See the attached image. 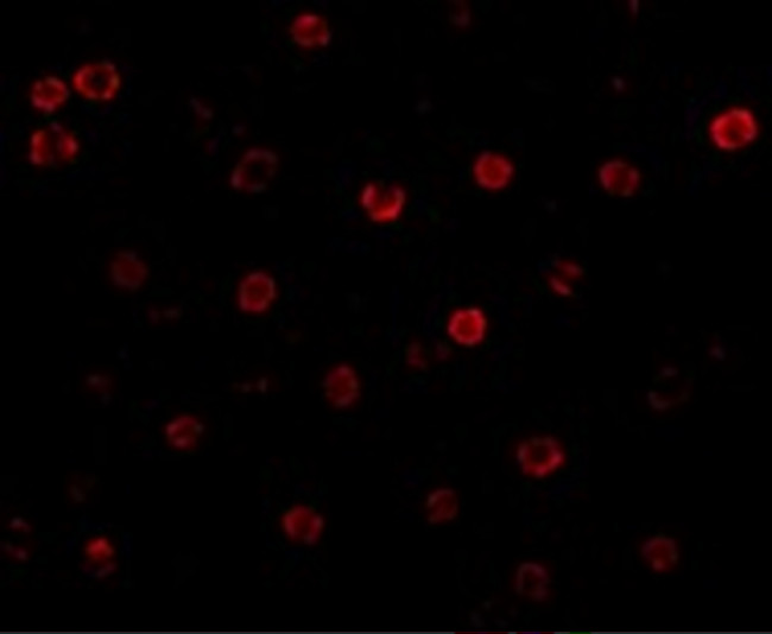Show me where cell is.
Wrapping results in <instances>:
<instances>
[{"label": "cell", "instance_id": "6da1fadb", "mask_svg": "<svg viewBox=\"0 0 772 634\" xmlns=\"http://www.w3.org/2000/svg\"><path fill=\"white\" fill-rule=\"evenodd\" d=\"M80 151L77 137L65 126L49 124L30 138L29 160L39 168H59L75 160Z\"/></svg>", "mask_w": 772, "mask_h": 634}, {"label": "cell", "instance_id": "7a4b0ae2", "mask_svg": "<svg viewBox=\"0 0 772 634\" xmlns=\"http://www.w3.org/2000/svg\"><path fill=\"white\" fill-rule=\"evenodd\" d=\"M516 461L524 477L543 480L566 466L567 454L555 437L534 436L517 447Z\"/></svg>", "mask_w": 772, "mask_h": 634}, {"label": "cell", "instance_id": "3957f363", "mask_svg": "<svg viewBox=\"0 0 772 634\" xmlns=\"http://www.w3.org/2000/svg\"><path fill=\"white\" fill-rule=\"evenodd\" d=\"M75 92L93 103H107L117 97L122 87V76L115 63L109 60L87 63L72 75Z\"/></svg>", "mask_w": 772, "mask_h": 634}, {"label": "cell", "instance_id": "277c9868", "mask_svg": "<svg viewBox=\"0 0 772 634\" xmlns=\"http://www.w3.org/2000/svg\"><path fill=\"white\" fill-rule=\"evenodd\" d=\"M278 168L274 151L252 148L245 152L231 174L232 188L249 194H259L268 188Z\"/></svg>", "mask_w": 772, "mask_h": 634}, {"label": "cell", "instance_id": "5b68a950", "mask_svg": "<svg viewBox=\"0 0 772 634\" xmlns=\"http://www.w3.org/2000/svg\"><path fill=\"white\" fill-rule=\"evenodd\" d=\"M710 135L719 149L736 151L755 141L758 124L750 110L734 107L713 120Z\"/></svg>", "mask_w": 772, "mask_h": 634}, {"label": "cell", "instance_id": "8992f818", "mask_svg": "<svg viewBox=\"0 0 772 634\" xmlns=\"http://www.w3.org/2000/svg\"><path fill=\"white\" fill-rule=\"evenodd\" d=\"M362 206L372 221L378 224L391 223L400 218L406 206V190L397 185L369 183L363 189Z\"/></svg>", "mask_w": 772, "mask_h": 634}, {"label": "cell", "instance_id": "52a82bcc", "mask_svg": "<svg viewBox=\"0 0 772 634\" xmlns=\"http://www.w3.org/2000/svg\"><path fill=\"white\" fill-rule=\"evenodd\" d=\"M282 529L290 542L312 547L324 534L325 519L310 507L297 505L284 513Z\"/></svg>", "mask_w": 772, "mask_h": 634}, {"label": "cell", "instance_id": "ba28073f", "mask_svg": "<svg viewBox=\"0 0 772 634\" xmlns=\"http://www.w3.org/2000/svg\"><path fill=\"white\" fill-rule=\"evenodd\" d=\"M277 296L276 282L267 272H251L239 284L238 307L242 312L262 314L267 312Z\"/></svg>", "mask_w": 772, "mask_h": 634}, {"label": "cell", "instance_id": "9c48e42d", "mask_svg": "<svg viewBox=\"0 0 772 634\" xmlns=\"http://www.w3.org/2000/svg\"><path fill=\"white\" fill-rule=\"evenodd\" d=\"M327 402L335 409H348L356 403L362 391V385L356 371L347 364L335 366L322 380Z\"/></svg>", "mask_w": 772, "mask_h": 634}, {"label": "cell", "instance_id": "30bf717a", "mask_svg": "<svg viewBox=\"0 0 772 634\" xmlns=\"http://www.w3.org/2000/svg\"><path fill=\"white\" fill-rule=\"evenodd\" d=\"M110 276L115 287L134 293L147 282L149 269L136 251L122 250L113 258Z\"/></svg>", "mask_w": 772, "mask_h": 634}, {"label": "cell", "instance_id": "8fae6325", "mask_svg": "<svg viewBox=\"0 0 772 634\" xmlns=\"http://www.w3.org/2000/svg\"><path fill=\"white\" fill-rule=\"evenodd\" d=\"M487 320L483 310L476 307L459 309L448 321L447 332L459 345L473 347L485 338Z\"/></svg>", "mask_w": 772, "mask_h": 634}, {"label": "cell", "instance_id": "7c38bea8", "mask_svg": "<svg viewBox=\"0 0 772 634\" xmlns=\"http://www.w3.org/2000/svg\"><path fill=\"white\" fill-rule=\"evenodd\" d=\"M599 182L605 192L619 198H631L641 183V174L622 160L606 162L599 169Z\"/></svg>", "mask_w": 772, "mask_h": 634}, {"label": "cell", "instance_id": "4fadbf2b", "mask_svg": "<svg viewBox=\"0 0 772 634\" xmlns=\"http://www.w3.org/2000/svg\"><path fill=\"white\" fill-rule=\"evenodd\" d=\"M515 174L514 164L503 155L485 151L477 158L473 167L474 180L479 187L499 190L509 185Z\"/></svg>", "mask_w": 772, "mask_h": 634}, {"label": "cell", "instance_id": "5bb4252c", "mask_svg": "<svg viewBox=\"0 0 772 634\" xmlns=\"http://www.w3.org/2000/svg\"><path fill=\"white\" fill-rule=\"evenodd\" d=\"M641 555L644 563L655 574L672 573L681 559L679 543L667 535L648 538L642 545Z\"/></svg>", "mask_w": 772, "mask_h": 634}, {"label": "cell", "instance_id": "9a60e30c", "mask_svg": "<svg viewBox=\"0 0 772 634\" xmlns=\"http://www.w3.org/2000/svg\"><path fill=\"white\" fill-rule=\"evenodd\" d=\"M550 573L539 562H523L515 575V592L533 602L547 601L550 595Z\"/></svg>", "mask_w": 772, "mask_h": 634}, {"label": "cell", "instance_id": "2e32d148", "mask_svg": "<svg viewBox=\"0 0 772 634\" xmlns=\"http://www.w3.org/2000/svg\"><path fill=\"white\" fill-rule=\"evenodd\" d=\"M290 35L297 46L302 48L327 47L332 40V31L326 18L310 12L294 19Z\"/></svg>", "mask_w": 772, "mask_h": 634}, {"label": "cell", "instance_id": "e0dca14e", "mask_svg": "<svg viewBox=\"0 0 772 634\" xmlns=\"http://www.w3.org/2000/svg\"><path fill=\"white\" fill-rule=\"evenodd\" d=\"M68 98L66 82L54 75L37 80L30 91L31 105L35 110L46 114L58 111L67 103Z\"/></svg>", "mask_w": 772, "mask_h": 634}, {"label": "cell", "instance_id": "ac0fdd59", "mask_svg": "<svg viewBox=\"0 0 772 634\" xmlns=\"http://www.w3.org/2000/svg\"><path fill=\"white\" fill-rule=\"evenodd\" d=\"M204 433V424L191 415L177 416L166 427L168 445L177 452H189L196 448Z\"/></svg>", "mask_w": 772, "mask_h": 634}, {"label": "cell", "instance_id": "d6986e66", "mask_svg": "<svg viewBox=\"0 0 772 634\" xmlns=\"http://www.w3.org/2000/svg\"><path fill=\"white\" fill-rule=\"evenodd\" d=\"M425 507L427 522L430 525L451 523L459 517L458 493L453 488H438V490L428 494Z\"/></svg>", "mask_w": 772, "mask_h": 634}, {"label": "cell", "instance_id": "ffe728a7", "mask_svg": "<svg viewBox=\"0 0 772 634\" xmlns=\"http://www.w3.org/2000/svg\"><path fill=\"white\" fill-rule=\"evenodd\" d=\"M85 555L93 563H105L115 557L116 550L106 537H97L86 544Z\"/></svg>", "mask_w": 772, "mask_h": 634}]
</instances>
